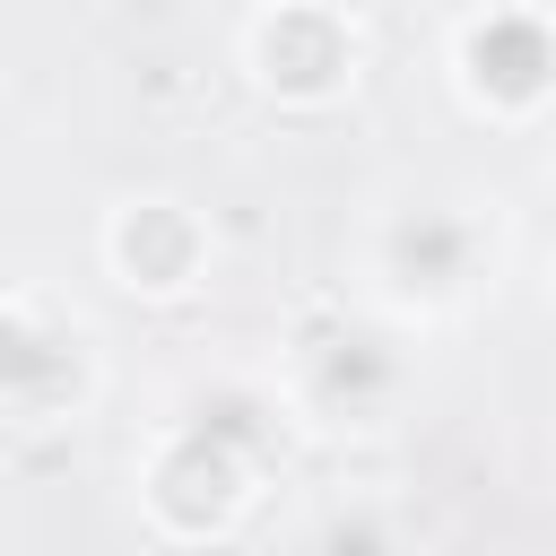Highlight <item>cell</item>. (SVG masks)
<instances>
[{"label": "cell", "instance_id": "6da1fadb", "mask_svg": "<svg viewBox=\"0 0 556 556\" xmlns=\"http://www.w3.org/2000/svg\"><path fill=\"white\" fill-rule=\"evenodd\" d=\"M287 434H295V417L269 374H191L182 391H165V408L130 460L148 530L182 539V547L235 539L252 521V504L269 495Z\"/></svg>", "mask_w": 556, "mask_h": 556}, {"label": "cell", "instance_id": "7a4b0ae2", "mask_svg": "<svg viewBox=\"0 0 556 556\" xmlns=\"http://www.w3.org/2000/svg\"><path fill=\"white\" fill-rule=\"evenodd\" d=\"M504 278V217L469 182H391L348 235V295L408 339L460 330Z\"/></svg>", "mask_w": 556, "mask_h": 556}, {"label": "cell", "instance_id": "3957f363", "mask_svg": "<svg viewBox=\"0 0 556 556\" xmlns=\"http://www.w3.org/2000/svg\"><path fill=\"white\" fill-rule=\"evenodd\" d=\"M269 382L295 434L321 443H382L417 408V339L356 295H313L287 313L269 348Z\"/></svg>", "mask_w": 556, "mask_h": 556}, {"label": "cell", "instance_id": "277c9868", "mask_svg": "<svg viewBox=\"0 0 556 556\" xmlns=\"http://www.w3.org/2000/svg\"><path fill=\"white\" fill-rule=\"evenodd\" d=\"M104 382H113L104 330L70 295L17 278L9 304H0V408H9V426L17 434H61V426L96 417Z\"/></svg>", "mask_w": 556, "mask_h": 556}, {"label": "cell", "instance_id": "5b68a950", "mask_svg": "<svg viewBox=\"0 0 556 556\" xmlns=\"http://www.w3.org/2000/svg\"><path fill=\"white\" fill-rule=\"evenodd\" d=\"M235 70L278 113H330L374 70V26L356 0H261L235 26Z\"/></svg>", "mask_w": 556, "mask_h": 556}, {"label": "cell", "instance_id": "8992f818", "mask_svg": "<svg viewBox=\"0 0 556 556\" xmlns=\"http://www.w3.org/2000/svg\"><path fill=\"white\" fill-rule=\"evenodd\" d=\"M443 87L486 130H539L556 113V0H469L443 35Z\"/></svg>", "mask_w": 556, "mask_h": 556}, {"label": "cell", "instance_id": "52a82bcc", "mask_svg": "<svg viewBox=\"0 0 556 556\" xmlns=\"http://www.w3.org/2000/svg\"><path fill=\"white\" fill-rule=\"evenodd\" d=\"M96 261L139 304H191L217 278V226L182 191H122L96 226Z\"/></svg>", "mask_w": 556, "mask_h": 556}, {"label": "cell", "instance_id": "ba28073f", "mask_svg": "<svg viewBox=\"0 0 556 556\" xmlns=\"http://www.w3.org/2000/svg\"><path fill=\"white\" fill-rule=\"evenodd\" d=\"M287 556H426V547H417V530H408V513L391 495L348 486V495H321L287 530Z\"/></svg>", "mask_w": 556, "mask_h": 556}, {"label": "cell", "instance_id": "9c48e42d", "mask_svg": "<svg viewBox=\"0 0 556 556\" xmlns=\"http://www.w3.org/2000/svg\"><path fill=\"white\" fill-rule=\"evenodd\" d=\"M539 269H547V287H556V174L539 182Z\"/></svg>", "mask_w": 556, "mask_h": 556}]
</instances>
